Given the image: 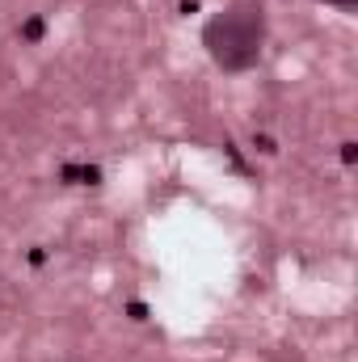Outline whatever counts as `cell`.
<instances>
[{"instance_id":"6da1fadb","label":"cell","mask_w":358,"mask_h":362,"mask_svg":"<svg viewBox=\"0 0 358 362\" xmlns=\"http://www.w3.org/2000/svg\"><path fill=\"white\" fill-rule=\"evenodd\" d=\"M202 47L215 68L241 76L262 64L266 51V4L262 0H232L202 25Z\"/></svg>"},{"instance_id":"7a4b0ae2","label":"cell","mask_w":358,"mask_h":362,"mask_svg":"<svg viewBox=\"0 0 358 362\" xmlns=\"http://www.w3.org/2000/svg\"><path fill=\"white\" fill-rule=\"evenodd\" d=\"M325 4H333V8H342V13H354L358 0H325Z\"/></svg>"}]
</instances>
